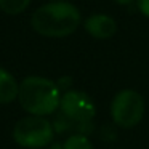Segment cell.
<instances>
[{"mask_svg": "<svg viewBox=\"0 0 149 149\" xmlns=\"http://www.w3.org/2000/svg\"><path fill=\"white\" fill-rule=\"evenodd\" d=\"M80 11L69 2H50L32 13L31 26L37 34L52 39L71 36L80 26Z\"/></svg>", "mask_w": 149, "mask_h": 149, "instance_id": "obj_1", "label": "cell"}, {"mask_svg": "<svg viewBox=\"0 0 149 149\" xmlns=\"http://www.w3.org/2000/svg\"><path fill=\"white\" fill-rule=\"evenodd\" d=\"M61 96V90L52 79L29 75L19 84L18 101L29 116L47 117L59 109Z\"/></svg>", "mask_w": 149, "mask_h": 149, "instance_id": "obj_2", "label": "cell"}, {"mask_svg": "<svg viewBox=\"0 0 149 149\" xmlns=\"http://www.w3.org/2000/svg\"><path fill=\"white\" fill-rule=\"evenodd\" d=\"M55 128L47 117L26 116L13 127V139L24 149H42L53 143Z\"/></svg>", "mask_w": 149, "mask_h": 149, "instance_id": "obj_3", "label": "cell"}, {"mask_svg": "<svg viewBox=\"0 0 149 149\" xmlns=\"http://www.w3.org/2000/svg\"><path fill=\"white\" fill-rule=\"evenodd\" d=\"M144 117V100L136 90H120L111 101V119L120 128H133Z\"/></svg>", "mask_w": 149, "mask_h": 149, "instance_id": "obj_4", "label": "cell"}, {"mask_svg": "<svg viewBox=\"0 0 149 149\" xmlns=\"http://www.w3.org/2000/svg\"><path fill=\"white\" fill-rule=\"evenodd\" d=\"M59 112L64 114L77 125V123L93 122L96 116V106H95V101L85 91L69 90L61 96Z\"/></svg>", "mask_w": 149, "mask_h": 149, "instance_id": "obj_5", "label": "cell"}, {"mask_svg": "<svg viewBox=\"0 0 149 149\" xmlns=\"http://www.w3.org/2000/svg\"><path fill=\"white\" fill-rule=\"evenodd\" d=\"M84 27L93 39L98 40H107L116 34L117 24L114 18L107 15H91L85 19Z\"/></svg>", "mask_w": 149, "mask_h": 149, "instance_id": "obj_6", "label": "cell"}, {"mask_svg": "<svg viewBox=\"0 0 149 149\" xmlns=\"http://www.w3.org/2000/svg\"><path fill=\"white\" fill-rule=\"evenodd\" d=\"M19 84L11 72L0 68V104H10L18 100Z\"/></svg>", "mask_w": 149, "mask_h": 149, "instance_id": "obj_7", "label": "cell"}, {"mask_svg": "<svg viewBox=\"0 0 149 149\" xmlns=\"http://www.w3.org/2000/svg\"><path fill=\"white\" fill-rule=\"evenodd\" d=\"M63 149H95V146L87 135L74 133L66 138V141L63 143Z\"/></svg>", "mask_w": 149, "mask_h": 149, "instance_id": "obj_8", "label": "cell"}, {"mask_svg": "<svg viewBox=\"0 0 149 149\" xmlns=\"http://www.w3.org/2000/svg\"><path fill=\"white\" fill-rule=\"evenodd\" d=\"M31 5V0H0V10L10 16L23 13Z\"/></svg>", "mask_w": 149, "mask_h": 149, "instance_id": "obj_9", "label": "cell"}, {"mask_svg": "<svg viewBox=\"0 0 149 149\" xmlns=\"http://www.w3.org/2000/svg\"><path fill=\"white\" fill-rule=\"evenodd\" d=\"M52 123H53V128H55V133H66V132H71V130H74V127H75V123L72 122L71 119H68L64 114H61V112L56 116V119L53 120Z\"/></svg>", "mask_w": 149, "mask_h": 149, "instance_id": "obj_10", "label": "cell"}, {"mask_svg": "<svg viewBox=\"0 0 149 149\" xmlns=\"http://www.w3.org/2000/svg\"><path fill=\"white\" fill-rule=\"evenodd\" d=\"M56 85L61 90V93H66V91L72 90V77L71 75H61V77L56 80Z\"/></svg>", "mask_w": 149, "mask_h": 149, "instance_id": "obj_11", "label": "cell"}, {"mask_svg": "<svg viewBox=\"0 0 149 149\" xmlns=\"http://www.w3.org/2000/svg\"><path fill=\"white\" fill-rule=\"evenodd\" d=\"M136 7L143 16L149 18V0H136Z\"/></svg>", "mask_w": 149, "mask_h": 149, "instance_id": "obj_12", "label": "cell"}, {"mask_svg": "<svg viewBox=\"0 0 149 149\" xmlns=\"http://www.w3.org/2000/svg\"><path fill=\"white\" fill-rule=\"evenodd\" d=\"M117 5H123V7H127V5H130V3H133L135 0H114Z\"/></svg>", "mask_w": 149, "mask_h": 149, "instance_id": "obj_13", "label": "cell"}, {"mask_svg": "<svg viewBox=\"0 0 149 149\" xmlns=\"http://www.w3.org/2000/svg\"><path fill=\"white\" fill-rule=\"evenodd\" d=\"M48 149H63V144H59V143H52Z\"/></svg>", "mask_w": 149, "mask_h": 149, "instance_id": "obj_14", "label": "cell"}]
</instances>
